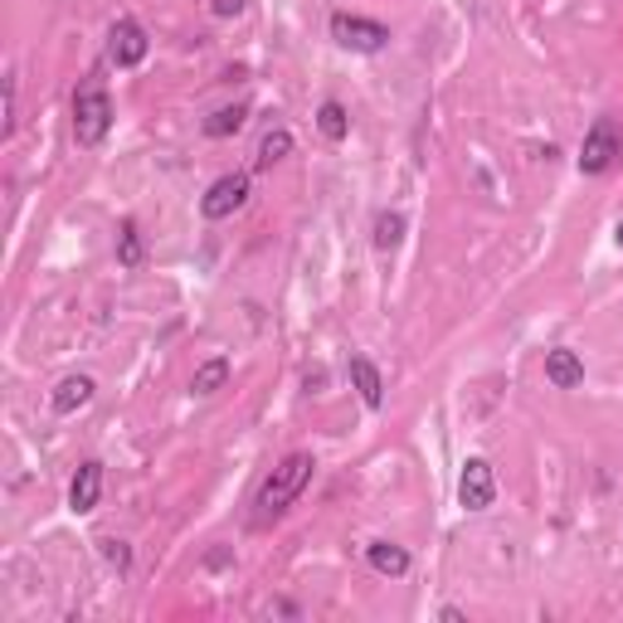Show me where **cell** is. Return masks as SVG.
Segmentation results:
<instances>
[{
    "mask_svg": "<svg viewBox=\"0 0 623 623\" xmlns=\"http://www.w3.org/2000/svg\"><path fill=\"white\" fill-rule=\"evenodd\" d=\"M404 229H409V220H404L400 210H380V215H376V234H370V244H376L380 254H395V249L404 244Z\"/></svg>",
    "mask_w": 623,
    "mask_h": 623,
    "instance_id": "9a60e30c",
    "label": "cell"
},
{
    "mask_svg": "<svg viewBox=\"0 0 623 623\" xmlns=\"http://www.w3.org/2000/svg\"><path fill=\"white\" fill-rule=\"evenodd\" d=\"M229 360L224 356H210V360H200L195 366V376H191V395H200V400H210V395H220V390L229 385Z\"/></svg>",
    "mask_w": 623,
    "mask_h": 623,
    "instance_id": "4fadbf2b",
    "label": "cell"
},
{
    "mask_svg": "<svg viewBox=\"0 0 623 623\" xmlns=\"http://www.w3.org/2000/svg\"><path fill=\"white\" fill-rule=\"evenodd\" d=\"M249 191H254L249 171H224V176L210 181V191L200 195V215L205 220H229V215H239L249 205Z\"/></svg>",
    "mask_w": 623,
    "mask_h": 623,
    "instance_id": "5b68a950",
    "label": "cell"
},
{
    "mask_svg": "<svg viewBox=\"0 0 623 623\" xmlns=\"http://www.w3.org/2000/svg\"><path fill=\"white\" fill-rule=\"evenodd\" d=\"M97 545H103V561L113 565V570H123V575L132 570V545H127V541H117V535H103Z\"/></svg>",
    "mask_w": 623,
    "mask_h": 623,
    "instance_id": "d6986e66",
    "label": "cell"
},
{
    "mask_svg": "<svg viewBox=\"0 0 623 623\" xmlns=\"http://www.w3.org/2000/svg\"><path fill=\"white\" fill-rule=\"evenodd\" d=\"M117 264H123V268H141V264H147V244H141L137 220L117 224Z\"/></svg>",
    "mask_w": 623,
    "mask_h": 623,
    "instance_id": "ac0fdd59",
    "label": "cell"
},
{
    "mask_svg": "<svg viewBox=\"0 0 623 623\" xmlns=\"http://www.w3.org/2000/svg\"><path fill=\"white\" fill-rule=\"evenodd\" d=\"M439 619H448V623H468V614H463V609H453V604H448Z\"/></svg>",
    "mask_w": 623,
    "mask_h": 623,
    "instance_id": "7402d4cb",
    "label": "cell"
},
{
    "mask_svg": "<svg viewBox=\"0 0 623 623\" xmlns=\"http://www.w3.org/2000/svg\"><path fill=\"white\" fill-rule=\"evenodd\" d=\"M366 565L376 575H385V579H404V575H409V565H414V555L404 551V545H395V541H370L366 545Z\"/></svg>",
    "mask_w": 623,
    "mask_h": 623,
    "instance_id": "7c38bea8",
    "label": "cell"
},
{
    "mask_svg": "<svg viewBox=\"0 0 623 623\" xmlns=\"http://www.w3.org/2000/svg\"><path fill=\"white\" fill-rule=\"evenodd\" d=\"M326 30H332L336 45L351 49V54H380L390 45V25H380V20H370V15H346V10H336Z\"/></svg>",
    "mask_w": 623,
    "mask_h": 623,
    "instance_id": "277c9868",
    "label": "cell"
},
{
    "mask_svg": "<svg viewBox=\"0 0 623 623\" xmlns=\"http://www.w3.org/2000/svg\"><path fill=\"white\" fill-rule=\"evenodd\" d=\"M346 376H351V390L360 395L366 409H385V376H380V366L370 356H351L346 360Z\"/></svg>",
    "mask_w": 623,
    "mask_h": 623,
    "instance_id": "9c48e42d",
    "label": "cell"
},
{
    "mask_svg": "<svg viewBox=\"0 0 623 623\" xmlns=\"http://www.w3.org/2000/svg\"><path fill=\"white\" fill-rule=\"evenodd\" d=\"M497 501V473H492L487 458H468L463 473H458V507L463 511H487Z\"/></svg>",
    "mask_w": 623,
    "mask_h": 623,
    "instance_id": "52a82bcc",
    "label": "cell"
},
{
    "mask_svg": "<svg viewBox=\"0 0 623 623\" xmlns=\"http://www.w3.org/2000/svg\"><path fill=\"white\" fill-rule=\"evenodd\" d=\"M244 123H249V107H244V103H229V107H215V113L205 117L200 132L210 137V141H224V137H234Z\"/></svg>",
    "mask_w": 623,
    "mask_h": 623,
    "instance_id": "5bb4252c",
    "label": "cell"
},
{
    "mask_svg": "<svg viewBox=\"0 0 623 623\" xmlns=\"http://www.w3.org/2000/svg\"><path fill=\"white\" fill-rule=\"evenodd\" d=\"M93 395H97L93 376H64L59 385H54V395H49V409L54 414H79L83 404H93Z\"/></svg>",
    "mask_w": 623,
    "mask_h": 623,
    "instance_id": "8fae6325",
    "label": "cell"
},
{
    "mask_svg": "<svg viewBox=\"0 0 623 623\" xmlns=\"http://www.w3.org/2000/svg\"><path fill=\"white\" fill-rule=\"evenodd\" d=\"M545 380H551L555 390H579L585 385V356L570 351V346L545 351Z\"/></svg>",
    "mask_w": 623,
    "mask_h": 623,
    "instance_id": "30bf717a",
    "label": "cell"
},
{
    "mask_svg": "<svg viewBox=\"0 0 623 623\" xmlns=\"http://www.w3.org/2000/svg\"><path fill=\"white\" fill-rule=\"evenodd\" d=\"M15 127H20V83L10 73L5 79V137H15Z\"/></svg>",
    "mask_w": 623,
    "mask_h": 623,
    "instance_id": "ffe728a7",
    "label": "cell"
},
{
    "mask_svg": "<svg viewBox=\"0 0 623 623\" xmlns=\"http://www.w3.org/2000/svg\"><path fill=\"white\" fill-rule=\"evenodd\" d=\"M619 161H623V127L614 117H595L585 141H579V157H575L579 176H609Z\"/></svg>",
    "mask_w": 623,
    "mask_h": 623,
    "instance_id": "3957f363",
    "label": "cell"
},
{
    "mask_svg": "<svg viewBox=\"0 0 623 623\" xmlns=\"http://www.w3.org/2000/svg\"><path fill=\"white\" fill-rule=\"evenodd\" d=\"M151 54V35L137 25L132 15L113 20V30H107V64L113 69H141Z\"/></svg>",
    "mask_w": 623,
    "mask_h": 623,
    "instance_id": "8992f818",
    "label": "cell"
},
{
    "mask_svg": "<svg viewBox=\"0 0 623 623\" xmlns=\"http://www.w3.org/2000/svg\"><path fill=\"white\" fill-rule=\"evenodd\" d=\"M316 132H322L326 141H346L351 137V113H346L336 97H326V103L316 107Z\"/></svg>",
    "mask_w": 623,
    "mask_h": 623,
    "instance_id": "2e32d148",
    "label": "cell"
},
{
    "mask_svg": "<svg viewBox=\"0 0 623 623\" xmlns=\"http://www.w3.org/2000/svg\"><path fill=\"white\" fill-rule=\"evenodd\" d=\"M97 501H103V463L89 458V463H79V473L69 483V511L73 517H89V511H97Z\"/></svg>",
    "mask_w": 623,
    "mask_h": 623,
    "instance_id": "ba28073f",
    "label": "cell"
},
{
    "mask_svg": "<svg viewBox=\"0 0 623 623\" xmlns=\"http://www.w3.org/2000/svg\"><path fill=\"white\" fill-rule=\"evenodd\" d=\"M288 157H292V132H288V127H273V132H264V141H258L254 166L258 171H273L278 161H288Z\"/></svg>",
    "mask_w": 623,
    "mask_h": 623,
    "instance_id": "e0dca14e",
    "label": "cell"
},
{
    "mask_svg": "<svg viewBox=\"0 0 623 623\" xmlns=\"http://www.w3.org/2000/svg\"><path fill=\"white\" fill-rule=\"evenodd\" d=\"M117 113H113V93H107L103 79H89L79 83V93H73V141L79 147H103L107 132H113Z\"/></svg>",
    "mask_w": 623,
    "mask_h": 623,
    "instance_id": "7a4b0ae2",
    "label": "cell"
},
{
    "mask_svg": "<svg viewBox=\"0 0 623 623\" xmlns=\"http://www.w3.org/2000/svg\"><path fill=\"white\" fill-rule=\"evenodd\" d=\"M215 15H220V20H234V15H244V10H249V0H215Z\"/></svg>",
    "mask_w": 623,
    "mask_h": 623,
    "instance_id": "44dd1931",
    "label": "cell"
},
{
    "mask_svg": "<svg viewBox=\"0 0 623 623\" xmlns=\"http://www.w3.org/2000/svg\"><path fill=\"white\" fill-rule=\"evenodd\" d=\"M614 244H619V249H623V220H619V224H614Z\"/></svg>",
    "mask_w": 623,
    "mask_h": 623,
    "instance_id": "603a6c76",
    "label": "cell"
},
{
    "mask_svg": "<svg viewBox=\"0 0 623 623\" xmlns=\"http://www.w3.org/2000/svg\"><path fill=\"white\" fill-rule=\"evenodd\" d=\"M312 473H316V458L308 453V448H298V453L282 458V463L264 477V487H258V497H254V527H268V521L288 517V507L308 492Z\"/></svg>",
    "mask_w": 623,
    "mask_h": 623,
    "instance_id": "6da1fadb",
    "label": "cell"
}]
</instances>
